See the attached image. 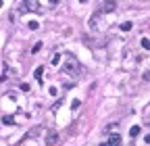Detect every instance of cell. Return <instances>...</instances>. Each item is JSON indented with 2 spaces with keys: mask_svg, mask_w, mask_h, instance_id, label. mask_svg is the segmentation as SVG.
Instances as JSON below:
<instances>
[{
  "mask_svg": "<svg viewBox=\"0 0 150 146\" xmlns=\"http://www.w3.org/2000/svg\"><path fill=\"white\" fill-rule=\"evenodd\" d=\"M109 146H121V136H119V134H111Z\"/></svg>",
  "mask_w": 150,
  "mask_h": 146,
  "instance_id": "cell-5",
  "label": "cell"
},
{
  "mask_svg": "<svg viewBox=\"0 0 150 146\" xmlns=\"http://www.w3.org/2000/svg\"><path fill=\"white\" fill-rule=\"evenodd\" d=\"M142 46H144V50H148V48H150V42H148V38H144V40H142Z\"/></svg>",
  "mask_w": 150,
  "mask_h": 146,
  "instance_id": "cell-16",
  "label": "cell"
},
{
  "mask_svg": "<svg viewBox=\"0 0 150 146\" xmlns=\"http://www.w3.org/2000/svg\"><path fill=\"white\" fill-rule=\"evenodd\" d=\"M60 63V54H54L52 56V65H58Z\"/></svg>",
  "mask_w": 150,
  "mask_h": 146,
  "instance_id": "cell-15",
  "label": "cell"
},
{
  "mask_svg": "<svg viewBox=\"0 0 150 146\" xmlns=\"http://www.w3.org/2000/svg\"><path fill=\"white\" fill-rule=\"evenodd\" d=\"M79 69V65H77V61L73 56H69V61H67V65H65V73H69L71 75V71H77Z\"/></svg>",
  "mask_w": 150,
  "mask_h": 146,
  "instance_id": "cell-3",
  "label": "cell"
},
{
  "mask_svg": "<svg viewBox=\"0 0 150 146\" xmlns=\"http://www.w3.org/2000/svg\"><path fill=\"white\" fill-rule=\"evenodd\" d=\"M0 8H2V2H0Z\"/></svg>",
  "mask_w": 150,
  "mask_h": 146,
  "instance_id": "cell-20",
  "label": "cell"
},
{
  "mask_svg": "<svg viewBox=\"0 0 150 146\" xmlns=\"http://www.w3.org/2000/svg\"><path fill=\"white\" fill-rule=\"evenodd\" d=\"M40 48H42V42H38V44H33V48H31V52H40Z\"/></svg>",
  "mask_w": 150,
  "mask_h": 146,
  "instance_id": "cell-14",
  "label": "cell"
},
{
  "mask_svg": "<svg viewBox=\"0 0 150 146\" xmlns=\"http://www.w3.org/2000/svg\"><path fill=\"white\" fill-rule=\"evenodd\" d=\"M79 105H81V100H79V98H75L73 102H71V109L75 111V109H79Z\"/></svg>",
  "mask_w": 150,
  "mask_h": 146,
  "instance_id": "cell-12",
  "label": "cell"
},
{
  "mask_svg": "<svg viewBox=\"0 0 150 146\" xmlns=\"http://www.w3.org/2000/svg\"><path fill=\"white\" fill-rule=\"evenodd\" d=\"M50 2H52V4H58V2H60V0H50Z\"/></svg>",
  "mask_w": 150,
  "mask_h": 146,
  "instance_id": "cell-18",
  "label": "cell"
},
{
  "mask_svg": "<svg viewBox=\"0 0 150 146\" xmlns=\"http://www.w3.org/2000/svg\"><path fill=\"white\" fill-rule=\"evenodd\" d=\"M79 2H88V0H79Z\"/></svg>",
  "mask_w": 150,
  "mask_h": 146,
  "instance_id": "cell-19",
  "label": "cell"
},
{
  "mask_svg": "<svg viewBox=\"0 0 150 146\" xmlns=\"http://www.w3.org/2000/svg\"><path fill=\"white\" fill-rule=\"evenodd\" d=\"M33 77H36L40 84H44V67H38V69L33 71Z\"/></svg>",
  "mask_w": 150,
  "mask_h": 146,
  "instance_id": "cell-6",
  "label": "cell"
},
{
  "mask_svg": "<svg viewBox=\"0 0 150 146\" xmlns=\"http://www.w3.org/2000/svg\"><path fill=\"white\" fill-rule=\"evenodd\" d=\"M121 29H123V31H129V29H131V23H129V21H127V23H121Z\"/></svg>",
  "mask_w": 150,
  "mask_h": 146,
  "instance_id": "cell-13",
  "label": "cell"
},
{
  "mask_svg": "<svg viewBox=\"0 0 150 146\" xmlns=\"http://www.w3.org/2000/svg\"><path fill=\"white\" fill-rule=\"evenodd\" d=\"M2 123H4V125H17L13 115H4V117H2Z\"/></svg>",
  "mask_w": 150,
  "mask_h": 146,
  "instance_id": "cell-8",
  "label": "cell"
},
{
  "mask_svg": "<svg viewBox=\"0 0 150 146\" xmlns=\"http://www.w3.org/2000/svg\"><path fill=\"white\" fill-rule=\"evenodd\" d=\"M27 27H29V29H33V31H36V29L40 27V23H38V21H29V23H27Z\"/></svg>",
  "mask_w": 150,
  "mask_h": 146,
  "instance_id": "cell-11",
  "label": "cell"
},
{
  "mask_svg": "<svg viewBox=\"0 0 150 146\" xmlns=\"http://www.w3.org/2000/svg\"><path fill=\"white\" fill-rule=\"evenodd\" d=\"M21 11L25 13H38L40 11V0H23V4H21Z\"/></svg>",
  "mask_w": 150,
  "mask_h": 146,
  "instance_id": "cell-1",
  "label": "cell"
},
{
  "mask_svg": "<svg viewBox=\"0 0 150 146\" xmlns=\"http://www.w3.org/2000/svg\"><path fill=\"white\" fill-rule=\"evenodd\" d=\"M58 142V134L56 132H48V136H46V144L48 146H54Z\"/></svg>",
  "mask_w": 150,
  "mask_h": 146,
  "instance_id": "cell-4",
  "label": "cell"
},
{
  "mask_svg": "<svg viewBox=\"0 0 150 146\" xmlns=\"http://www.w3.org/2000/svg\"><path fill=\"white\" fill-rule=\"evenodd\" d=\"M21 90L23 92H29V84H21Z\"/></svg>",
  "mask_w": 150,
  "mask_h": 146,
  "instance_id": "cell-17",
  "label": "cell"
},
{
  "mask_svg": "<svg viewBox=\"0 0 150 146\" xmlns=\"http://www.w3.org/2000/svg\"><path fill=\"white\" fill-rule=\"evenodd\" d=\"M129 136H131V138H138V136H140V125H131L129 127Z\"/></svg>",
  "mask_w": 150,
  "mask_h": 146,
  "instance_id": "cell-9",
  "label": "cell"
},
{
  "mask_svg": "<svg viewBox=\"0 0 150 146\" xmlns=\"http://www.w3.org/2000/svg\"><path fill=\"white\" fill-rule=\"evenodd\" d=\"M98 17H100V13H94L92 15V19H90V27L92 29H96V21H98Z\"/></svg>",
  "mask_w": 150,
  "mask_h": 146,
  "instance_id": "cell-10",
  "label": "cell"
},
{
  "mask_svg": "<svg viewBox=\"0 0 150 146\" xmlns=\"http://www.w3.org/2000/svg\"><path fill=\"white\" fill-rule=\"evenodd\" d=\"M100 146H107V144H100Z\"/></svg>",
  "mask_w": 150,
  "mask_h": 146,
  "instance_id": "cell-21",
  "label": "cell"
},
{
  "mask_svg": "<svg viewBox=\"0 0 150 146\" xmlns=\"http://www.w3.org/2000/svg\"><path fill=\"white\" fill-rule=\"evenodd\" d=\"M40 134H42V125H36V127H31L29 132H25V134H23V140H31V138H38Z\"/></svg>",
  "mask_w": 150,
  "mask_h": 146,
  "instance_id": "cell-2",
  "label": "cell"
},
{
  "mask_svg": "<svg viewBox=\"0 0 150 146\" xmlns=\"http://www.w3.org/2000/svg\"><path fill=\"white\" fill-rule=\"evenodd\" d=\"M115 8H117V4H115V0H104V11H115Z\"/></svg>",
  "mask_w": 150,
  "mask_h": 146,
  "instance_id": "cell-7",
  "label": "cell"
}]
</instances>
